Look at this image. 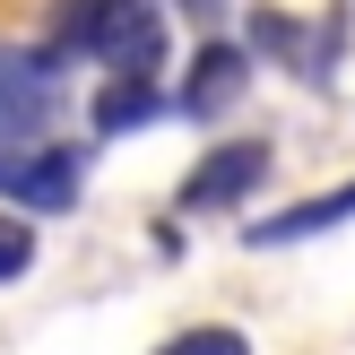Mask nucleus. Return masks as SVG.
I'll list each match as a JSON object with an SVG mask.
<instances>
[{
  "instance_id": "obj_1",
  "label": "nucleus",
  "mask_w": 355,
  "mask_h": 355,
  "mask_svg": "<svg viewBox=\"0 0 355 355\" xmlns=\"http://www.w3.org/2000/svg\"><path fill=\"white\" fill-rule=\"evenodd\" d=\"M52 61H104L113 78L165 69V9L156 0H69L52 17Z\"/></svg>"
},
{
  "instance_id": "obj_2",
  "label": "nucleus",
  "mask_w": 355,
  "mask_h": 355,
  "mask_svg": "<svg viewBox=\"0 0 355 355\" xmlns=\"http://www.w3.org/2000/svg\"><path fill=\"white\" fill-rule=\"evenodd\" d=\"M78 182H87V165L61 139H0V200H17L26 217H69Z\"/></svg>"
},
{
  "instance_id": "obj_3",
  "label": "nucleus",
  "mask_w": 355,
  "mask_h": 355,
  "mask_svg": "<svg viewBox=\"0 0 355 355\" xmlns=\"http://www.w3.org/2000/svg\"><path fill=\"white\" fill-rule=\"evenodd\" d=\"M269 182V139H225V148H208L200 165L182 173V217H225L234 200H252V191Z\"/></svg>"
},
{
  "instance_id": "obj_4",
  "label": "nucleus",
  "mask_w": 355,
  "mask_h": 355,
  "mask_svg": "<svg viewBox=\"0 0 355 355\" xmlns=\"http://www.w3.org/2000/svg\"><path fill=\"white\" fill-rule=\"evenodd\" d=\"M52 78H61V61H35V52H17V44H0V130L9 139H35V121L52 113Z\"/></svg>"
},
{
  "instance_id": "obj_5",
  "label": "nucleus",
  "mask_w": 355,
  "mask_h": 355,
  "mask_svg": "<svg viewBox=\"0 0 355 355\" xmlns=\"http://www.w3.org/2000/svg\"><path fill=\"white\" fill-rule=\"evenodd\" d=\"M243 87H252V61H243V44H200V61H191V78H182V113L191 121H217V113H234L243 104Z\"/></svg>"
},
{
  "instance_id": "obj_6",
  "label": "nucleus",
  "mask_w": 355,
  "mask_h": 355,
  "mask_svg": "<svg viewBox=\"0 0 355 355\" xmlns=\"http://www.w3.org/2000/svg\"><path fill=\"white\" fill-rule=\"evenodd\" d=\"M355 217V182L338 191H321V200H304V208H277V217H260L252 225V243L269 252V243H312V234H329V225H347Z\"/></svg>"
},
{
  "instance_id": "obj_7",
  "label": "nucleus",
  "mask_w": 355,
  "mask_h": 355,
  "mask_svg": "<svg viewBox=\"0 0 355 355\" xmlns=\"http://www.w3.org/2000/svg\"><path fill=\"white\" fill-rule=\"evenodd\" d=\"M139 121H156V78H104V96H96V130L121 139V130H139Z\"/></svg>"
},
{
  "instance_id": "obj_8",
  "label": "nucleus",
  "mask_w": 355,
  "mask_h": 355,
  "mask_svg": "<svg viewBox=\"0 0 355 355\" xmlns=\"http://www.w3.org/2000/svg\"><path fill=\"white\" fill-rule=\"evenodd\" d=\"M156 355H252V338H243V329H225V321H208V329H182V338H165Z\"/></svg>"
},
{
  "instance_id": "obj_9",
  "label": "nucleus",
  "mask_w": 355,
  "mask_h": 355,
  "mask_svg": "<svg viewBox=\"0 0 355 355\" xmlns=\"http://www.w3.org/2000/svg\"><path fill=\"white\" fill-rule=\"evenodd\" d=\"M26 260H35L26 225H9V217H0V286H9V277H26Z\"/></svg>"
}]
</instances>
